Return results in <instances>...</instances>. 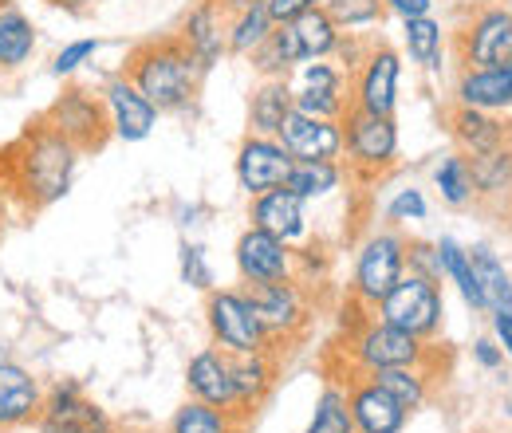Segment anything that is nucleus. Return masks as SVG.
<instances>
[{"label": "nucleus", "mask_w": 512, "mask_h": 433, "mask_svg": "<svg viewBox=\"0 0 512 433\" xmlns=\"http://www.w3.org/2000/svg\"><path fill=\"white\" fill-rule=\"evenodd\" d=\"M0 4H4V0H0Z\"/></svg>", "instance_id": "8fccbe9b"}, {"label": "nucleus", "mask_w": 512, "mask_h": 433, "mask_svg": "<svg viewBox=\"0 0 512 433\" xmlns=\"http://www.w3.org/2000/svg\"><path fill=\"white\" fill-rule=\"evenodd\" d=\"M245 296L253 304L260 327L268 331V339H292L308 323V300H304V288L296 280L249 284Z\"/></svg>", "instance_id": "1a4fd4ad"}, {"label": "nucleus", "mask_w": 512, "mask_h": 433, "mask_svg": "<svg viewBox=\"0 0 512 433\" xmlns=\"http://www.w3.org/2000/svg\"><path fill=\"white\" fill-rule=\"evenodd\" d=\"M509 67H512V63H509Z\"/></svg>", "instance_id": "3c124183"}, {"label": "nucleus", "mask_w": 512, "mask_h": 433, "mask_svg": "<svg viewBox=\"0 0 512 433\" xmlns=\"http://www.w3.org/2000/svg\"><path fill=\"white\" fill-rule=\"evenodd\" d=\"M406 276V241L394 233H375L359 248L355 260V296L363 304H379L386 292Z\"/></svg>", "instance_id": "0eeeda50"}, {"label": "nucleus", "mask_w": 512, "mask_h": 433, "mask_svg": "<svg viewBox=\"0 0 512 433\" xmlns=\"http://www.w3.org/2000/svg\"><path fill=\"white\" fill-rule=\"evenodd\" d=\"M205 319H209L213 343H217L225 355H256V351H268V343H272L268 331H264L260 319H256L249 296L237 292V288L209 292Z\"/></svg>", "instance_id": "20e7f679"}, {"label": "nucleus", "mask_w": 512, "mask_h": 433, "mask_svg": "<svg viewBox=\"0 0 512 433\" xmlns=\"http://www.w3.org/2000/svg\"><path fill=\"white\" fill-rule=\"evenodd\" d=\"M398 79H402V60H398L394 48L367 52V60L359 67V79H355L351 107H363V111H375V115H394V107H398Z\"/></svg>", "instance_id": "f3484780"}, {"label": "nucleus", "mask_w": 512, "mask_h": 433, "mask_svg": "<svg viewBox=\"0 0 512 433\" xmlns=\"http://www.w3.org/2000/svg\"><path fill=\"white\" fill-rule=\"evenodd\" d=\"M292 103L296 111L316 119H343V111L351 107L347 87H292Z\"/></svg>", "instance_id": "f704fd0d"}, {"label": "nucleus", "mask_w": 512, "mask_h": 433, "mask_svg": "<svg viewBox=\"0 0 512 433\" xmlns=\"http://www.w3.org/2000/svg\"><path fill=\"white\" fill-rule=\"evenodd\" d=\"M453 134L461 138L465 150H473V158L477 154H493V150L505 146V126L497 119H489V111H473V107H461L453 115Z\"/></svg>", "instance_id": "c756f323"}, {"label": "nucleus", "mask_w": 512, "mask_h": 433, "mask_svg": "<svg viewBox=\"0 0 512 433\" xmlns=\"http://www.w3.org/2000/svg\"><path fill=\"white\" fill-rule=\"evenodd\" d=\"M276 138L292 158H327V162L343 158V123L339 119H316V115L292 111L280 123Z\"/></svg>", "instance_id": "dca6fc26"}, {"label": "nucleus", "mask_w": 512, "mask_h": 433, "mask_svg": "<svg viewBox=\"0 0 512 433\" xmlns=\"http://www.w3.org/2000/svg\"><path fill=\"white\" fill-rule=\"evenodd\" d=\"M170 433H233V410H221V406H209V402L190 398L174 414Z\"/></svg>", "instance_id": "2f4dec72"}, {"label": "nucleus", "mask_w": 512, "mask_h": 433, "mask_svg": "<svg viewBox=\"0 0 512 433\" xmlns=\"http://www.w3.org/2000/svg\"><path fill=\"white\" fill-rule=\"evenodd\" d=\"M327 16L339 24V32H359V28H375L383 20V0H323Z\"/></svg>", "instance_id": "c9c22d12"}, {"label": "nucleus", "mask_w": 512, "mask_h": 433, "mask_svg": "<svg viewBox=\"0 0 512 433\" xmlns=\"http://www.w3.org/2000/svg\"><path fill=\"white\" fill-rule=\"evenodd\" d=\"M320 4L323 0H264L272 24H288V20H296V16H304V12L320 8Z\"/></svg>", "instance_id": "a19ab883"}, {"label": "nucleus", "mask_w": 512, "mask_h": 433, "mask_svg": "<svg viewBox=\"0 0 512 433\" xmlns=\"http://www.w3.org/2000/svg\"><path fill=\"white\" fill-rule=\"evenodd\" d=\"M79 146L67 142L52 123L28 126L0 158V182L32 209H48L71 189Z\"/></svg>", "instance_id": "f257e3e1"}, {"label": "nucleus", "mask_w": 512, "mask_h": 433, "mask_svg": "<svg viewBox=\"0 0 512 433\" xmlns=\"http://www.w3.org/2000/svg\"><path fill=\"white\" fill-rule=\"evenodd\" d=\"M276 382V363L268 359V351L256 355H233V390H237V410L253 414L256 406L268 398Z\"/></svg>", "instance_id": "5701e85b"}, {"label": "nucleus", "mask_w": 512, "mask_h": 433, "mask_svg": "<svg viewBox=\"0 0 512 433\" xmlns=\"http://www.w3.org/2000/svg\"><path fill=\"white\" fill-rule=\"evenodd\" d=\"M434 252H438V268H442V276H449V280L457 284L461 300H465L473 311H485L481 288H477V276H473V264H469V252L457 245L453 237L438 241V245H434Z\"/></svg>", "instance_id": "7c9ffc66"}, {"label": "nucleus", "mask_w": 512, "mask_h": 433, "mask_svg": "<svg viewBox=\"0 0 512 433\" xmlns=\"http://www.w3.org/2000/svg\"><path fill=\"white\" fill-rule=\"evenodd\" d=\"M36 52V24L16 4H0V71H16Z\"/></svg>", "instance_id": "393cba45"}, {"label": "nucleus", "mask_w": 512, "mask_h": 433, "mask_svg": "<svg viewBox=\"0 0 512 433\" xmlns=\"http://www.w3.org/2000/svg\"><path fill=\"white\" fill-rule=\"evenodd\" d=\"M379 319L406 331V335H418V339H434L442 331V292H438V280L434 276H422V272H406L383 300L375 304Z\"/></svg>", "instance_id": "7ed1b4c3"}, {"label": "nucleus", "mask_w": 512, "mask_h": 433, "mask_svg": "<svg viewBox=\"0 0 512 433\" xmlns=\"http://www.w3.org/2000/svg\"><path fill=\"white\" fill-rule=\"evenodd\" d=\"M308 201H300L292 189H268V193H260L253 197V209H249V217H253V229H264V233H272L276 241H284V245H296V241H304L308 237V209H304Z\"/></svg>", "instance_id": "a211bd4d"}, {"label": "nucleus", "mask_w": 512, "mask_h": 433, "mask_svg": "<svg viewBox=\"0 0 512 433\" xmlns=\"http://www.w3.org/2000/svg\"><path fill=\"white\" fill-rule=\"evenodd\" d=\"M40 406H44L40 378L28 371V367H20V363L0 359V433L20 430V426L36 422Z\"/></svg>", "instance_id": "6ab92c4d"}, {"label": "nucleus", "mask_w": 512, "mask_h": 433, "mask_svg": "<svg viewBox=\"0 0 512 433\" xmlns=\"http://www.w3.org/2000/svg\"><path fill=\"white\" fill-rule=\"evenodd\" d=\"M95 52H99V40H75V44H67L64 52L52 60V71H56L60 79H64V75H75V71L91 60Z\"/></svg>", "instance_id": "58836bf2"}, {"label": "nucleus", "mask_w": 512, "mask_h": 433, "mask_svg": "<svg viewBox=\"0 0 512 433\" xmlns=\"http://www.w3.org/2000/svg\"><path fill=\"white\" fill-rule=\"evenodd\" d=\"M493 331H497V339H501V351L512 359V308L493 311Z\"/></svg>", "instance_id": "37998d69"}, {"label": "nucleus", "mask_w": 512, "mask_h": 433, "mask_svg": "<svg viewBox=\"0 0 512 433\" xmlns=\"http://www.w3.org/2000/svg\"><path fill=\"white\" fill-rule=\"evenodd\" d=\"M4 193H8V189H4V182H0V221H4Z\"/></svg>", "instance_id": "49530a36"}, {"label": "nucleus", "mask_w": 512, "mask_h": 433, "mask_svg": "<svg viewBox=\"0 0 512 433\" xmlns=\"http://www.w3.org/2000/svg\"><path fill=\"white\" fill-rule=\"evenodd\" d=\"M465 67H509L512 63V8L485 4L461 32Z\"/></svg>", "instance_id": "6e6552de"}, {"label": "nucleus", "mask_w": 512, "mask_h": 433, "mask_svg": "<svg viewBox=\"0 0 512 433\" xmlns=\"http://www.w3.org/2000/svg\"><path fill=\"white\" fill-rule=\"evenodd\" d=\"M182 280L190 288H209L213 284V272H209V260H205L201 245H182Z\"/></svg>", "instance_id": "4c0bfd02"}, {"label": "nucleus", "mask_w": 512, "mask_h": 433, "mask_svg": "<svg viewBox=\"0 0 512 433\" xmlns=\"http://www.w3.org/2000/svg\"><path fill=\"white\" fill-rule=\"evenodd\" d=\"M103 111H107L111 134L123 138V142H142L158 126V107L130 83L127 75H115L103 87Z\"/></svg>", "instance_id": "2eb2a0df"}, {"label": "nucleus", "mask_w": 512, "mask_h": 433, "mask_svg": "<svg viewBox=\"0 0 512 433\" xmlns=\"http://www.w3.org/2000/svg\"><path fill=\"white\" fill-rule=\"evenodd\" d=\"M339 182H343V166L339 162H327V158H292V170H288L284 189H292L300 201H316V197H327L331 189H339Z\"/></svg>", "instance_id": "bb28decb"}, {"label": "nucleus", "mask_w": 512, "mask_h": 433, "mask_svg": "<svg viewBox=\"0 0 512 433\" xmlns=\"http://www.w3.org/2000/svg\"><path fill=\"white\" fill-rule=\"evenodd\" d=\"M197 63L190 60L186 44L178 36L170 40H150L134 48L127 60V79L162 111H186L197 95Z\"/></svg>", "instance_id": "f03ea898"}, {"label": "nucleus", "mask_w": 512, "mask_h": 433, "mask_svg": "<svg viewBox=\"0 0 512 433\" xmlns=\"http://www.w3.org/2000/svg\"><path fill=\"white\" fill-rule=\"evenodd\" d=\"M308 433H355L347 390H339V386H327V390H323L320 398H316Z\"/></svg>", "instance_id": "72a5a7b5"}, {"label": "nucleus", "mask_w": 512, "mask_h": 433, "mask_svg": "<svg viewBox=\"0 0 512 433\" xmlns=\"http://www.w3.org/2000/svg\"><path fill=\"white\" fill-rule=\"evenodd\" d=\"M351 359L359 363L363 374L386 371V367H422L426 343L418 335H406V331L390 327L383 319H375L351 339Z\"/></svg>", "instance_id": "423d86ee"}, {"label": "nucleus", "mask_w": 512, "mask_h": 433, "mask_svg": "<svg viewBox=\"0 0 512 433\" xmlns=\"http://www.w3.org/2000/svg\"><path fill=\"white\" fill-rule=\"evenodd\" d=\"M434 186L442 189V197H446L449 205H465L473 197V170H469V162L461 154L442 158L438 170H434Z\"/></svg>", "instance_id": "e433bc0d"}, {"label": "nucleus", "mask_w": 512, "mask_h": 433, "mask_svg": "<svg viewBox=\"0 0 512 433\" xmlns=\"http://www.w3.org/2000/svg\"><path fill=\"white\" fill-rule=\"evenodd\" d=\"M386 12H398L402 20H410V16H430L434 12V0H383Z\"/></svg>", "instance_id": "79ce46f5"}, {"label": "nucleus", "mask_w": 512, "mask_h": 433, "mask_svg": "<svg viewBox=\"0 0 512 433\" xmlns=\"http://www.w3.org/2000/svg\"><path fill=\"white\" fill-rule=\"evenodd\" d=\"M347 402H351V422H355V433H398L406 426V406L386 394L379 382H359L347 390Z\"/></svg>", "instance_id": "412c9836"}, {"label": "nucleus", "mask_w": 512, "mask_h": 433, "mask_svg": "<svg viewBox=\"0 0 512 433\" xmlns=\"http://www.w3.org/2000/svg\"><path fill=\"white\" fill-rule=\"evenodd\" d=\"M473 355H477V363L489 367V371L501 367V359H505V351H497V343H489V339H477V343H473Z\"/></svg>", "instance_id": "c03bdc74"}, {"label": "nucleus", "mask_w": 512, "mask_h": 433, "mask_svg": "<svg viewBox=\"0 0 512 433\" xmlns=\"http://www.w3.org/2000/svg\"><path fill=\"white\" fill-rule=\"evenodd\" d=\"M237 272L245 284H276V280H296V252L292 245L276 241L264 229H245L237 241Z\"/></svg>", "instance_id": "f8f14e48"}, {"label": "nucleus", "mask_w": 512, "mask_h": 433, "mask_svg": "<svg viewBox=\"0 0 512 433\" xmlns=\"http://www.w3.org/2000/svg\"><path fill=\"white\" fill-rule=\"evenodd\" d=\"M402 44H406L410 60L418 63V67L438 71L442 67L446 28H442V20H434V12L430 16H410V20H402Z\"/></svg>", "instance_id": "cd10ccee"}, {"label": "nucleus", "mask_w": 512, "mask_h": 433, "mask_svg": "<svg viewBox=\"0 0 512 433\" xmlns=\"http://www.w3.org/2000/svg\"><path fill=\"white\" fill-rule=\"evenodd\" d=\"M386 217L398 221V225H406V221H422V217H426V197H422V189H402V193L390 201Z\"/></svg>", "instance_id": "ea45409f"}, {"label": "nucleus", "mask_w": 512, "mask_h": 433, "mask_svg": "<svg viewBox=\"0 0 512 433\" xmlns=\"http://www.w3.org/2000/svg\"><path fill=\"white\" fill-rule=\"evenodd\" d=\"M48 4H56V8H67V12H83L91 0H48Z\"/></svg>", "instance_id": "a18cd8bd"}, {"label": "nucleus", "mask_w": 512, "mask_h": 433, "mask_svg": "<svg viewBox=\"0 0 512 433\" xmlns=\"http://www.w3.org/2000/svg\"><path fill=\"white\" fill-rule=\"evenodd\" d=\"M367 378L379 382L386 394H394L406 410H418V406L426 402V394H430L422 367H386V371H371Z\"/></svg>", "instance_id": "473e14b6"}, {"label": "nucleus", "mask_w": 512, "mask_h": 433, "mask_svg": "<svg viewBox=\"0 0 512 433\" xmlns=\"http://www.w3.org/2000/svg\"><path fill=\"white\" fill-rule=\"evenodd\" d=\"M292 111H296V103H292V83H288V79H264L253 91V99H249V126H253V134L276 138L280 123H284Z\"/></svg>", "instance_id": "b1692460"}, {"label": "nucleus", "mask_w": 512, "mask_h": 433, "mask_svg": "<svg viewBox=\"0 0 512 433\" xmlns=\"http://www.w3.org/2000/svg\"><path fill=\"white\" fill-rule=\"evenodd\" d=\"M36 426H40V433H115L111 418L95 402H87L75 382H60L44 394Z\"/></svg>", "instance_id": "9b49d317"}, {"label": "nucleus", "mask_w": 512, "mask_h": 433, "mask_svg": "<svg viewBox=\"0 0 512 433\" xmlns=\"http://www.w3.org/2000/svg\"><path fill=\"white\" fill-rule=\"evenodd\" d=\"M229 4L233 0H201L186 16L182 32H178V40L186 44V52L197 63V71H209L213 63L229 52V44H225V36H229V16H225Z\"/></svg>", "instance_id": "4468645a"}, {"label": "nucleus", "mask_w": 512, "mask_h": 433, "mask_svg": "<svg viewBox=\"0 0 512 433\" xmlns=\"http://www.w3.org/2000/svg\"><path fill=\"white\" fill-rule=\"evenodd\" d=\"M461 107L473 111H505L512 107V67H469L457 83Z\"/></svg>", "instance_id": "4be33fe9"}, {"label": "nucleus", "mask_w": 512, "mask_h": 433, "mask_svg": "<svg viewBox=\"0 0 512 433\" xmlns=\"http://www.w3.org/2000/svg\"><path fill=\"white\" fill-rule=\"evenodd\" d=\"M469 264H473V276H477V288H481L485 311H509L512 308V276L505 272V264H501L485 245H477L473 252H469Z\"/></svg>", "instance_id": "c85d7f7f"}, {"label": "nucleus", "mask_w": 512, "mask_h": 433, "mask_svg": "<svg viewBox=\"0 0 512 433\" xmlns=\"http://www.w3.org/2000/svg\"><path fill=\"white\" fill-rule=\"evenodd\" d=\"M44 123H52L67 142H75L79 154H83V150H99V146L107 142V134H111L103 99H95V95H87V91H64V95L48 107Z\"/></svg>", "instance_id": "9d476101"}, {"label": "nucleus", "mask_w": 512, "mask_h": 433, "mask_svg": "<svg viewBox=\"0 0 512 433\" xmlns=\"http://www.w3.org/2000/svg\"><path fill=\"white\" fill-rule=\"evenodd\" d=\"M272 16H268V8L260 4V0H249V4H237V12L229 16V36H225V44H229V52L233 56H253L256 48L272 36Z\"/></svg>", "instance_id": "a878e982"}, {"label": "nucleus", "mask_w": 512, "mask_h": 433, "mask_svg": "<svg viewBox=\"0 0 512 433\" xmlns=\"http://www.w3.org/2000/svg\"><path fill=\"white\" fill-rule=\"evenodd\" d=\"M186 386H190V398H197V402H209V406H221V410L237 414L233 355H225L221 347H205V351L193 355L190 367H186Z\"/></svg>", "instance_id": "aec40b11"}, {"label": "nucleus", "mask_w": 512, "mask_h": 433, "mask_svg": "<svg viewBox=\"0 0 512 433\" xmlns=\"http://www.w3.org/2000/svg\"><path fill=\"white\" fill-rule=\"evenodd\" d=\"M485 4H501V0H485Z\"/></svg>", "instance_id": "de8ad7c7"}, {"label": "nucleus", "mask_w": 512, "mask_h": 433, "mask_svg": "<svg viewBox=\"0 0 512 433\" xmlns=\"http://www.w3.org/2000/svg\"><path fill=\"white\" fill-rule=\"evenodd\" d=\"M339 123H343V154L351 158L355 170L379 174V170L394 166V158H398V126H394L390 115L347 107Z\"/></svg>", "instance_id": "39448f33"}, {"label": "nucleus", "mask_w": 512, "mask_h": 433, "mask_svg": "<svg viewBox=\"0 0 512 433\" xmlns=\"http://www.w3.org/2000/svg\"><path fill=\"white\" fill-rule=\"evenodd\" d=\"M288 170H292V154L280 146V138L249 134L237 150V182L249 197L280 189L288 182Z\"/></svg>", "instance_id": "ddd939ff"}, {"label": "nucleus", "mask_w": 512, "mask_h": 433, "mask_svg": "<svg viewBox=\"0 0 512 433\" xmlns=\"http://www.w3.org/2000/svg\"><path fill=\"white\" fill-rule=\"evenodd\" d=\"M237 4H249V0H237ZM260 4H264V0H260Z\"/></svg>", "instance_id": "09e8293b"}]
</instances>
